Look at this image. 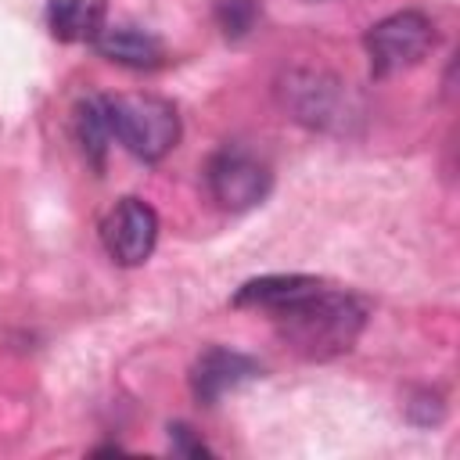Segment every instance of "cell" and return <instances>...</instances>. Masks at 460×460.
<instances>
[{
  "label": "cell",
  "mask_w": 460,
  "mask_h": 460,
  "mask_svg": "<svg viewBox=\"0 0 460 460\" xmlns=\"http://www.w3.org/2000/svg\"><path fill=\"white\" fill-rule=\"evenodd\" d=\"M367 323V305L349 291H331L323 280L305 295L273 309L280 341L305 359H334L349 352Z\"/></svg>",
  "instance_id": "obj_1"
},
{
  "label": "cell",
  "mask_w": 460,
  "mask_h": 460,
  "mask_svg": "<svg viewBox=\"0 0 460 460\" xmlns=\"http://www.w3.org/2000/svg\"><path fill=\"white\" fill-rule=\"evenodd\" d=\"M111 140H119L140 162H162L180 140V115L169 101L151 93L104 97Z\"/></svg>",
  "instance_id": "obj_2"
},
{
  "label": "cell",
  "mask_w": 460,
  "mask_h": 460,
  "mask_svg": "<svg viewBox=\"0 0 460 460\" xmlns=\"http://www.w3.org/2000/svg\"><path fill=\"white\" fill-rule=\"evenodd\" d=\"M431 43H435V25L420 11H395V14L381 18L377 25H370V32L363 36L374 75H392V72L413 68L431 50Z\"/></svg>",
  "instance_id": "obj_3"
},
{
  "label": "cell",
  "mask_w": 460,
  "mask_h": 460,
  "mask_svg": "<svg viewBox=\"0 0 460 460\" xmlns=\"http://www.w3.org/2000/svg\"><path fill=\"white\" fill-rule=\"evenodd\" d=\"M205 176H208L212 198L223 208H230V212H244V208L262 205L266 194H270V187H273L270 165L259 162L244 147H223V151H216Z\"/></svg>",
  "instance_id": "obj_4"
},
{
  "label": "cell",
  "mask_w": 460,
  "mask_h": 460,
  "mask_svg": "<svg viewBox=\"0 0 460 460\" xmlns=\"http://www.w3.org/2000/svg\"><path fill=\"white\" fill-rule=\"evenodd\" d=\"M158 241V212L140 198L115 201L101 219V244L111 262L140 266L151 259Z\"/></svg>",
  "instance_id": "obj_5"
},
{
  "label": "cell",
  "mask_w": 460,
  "mask_h": 460,
  "mask_svg": "<svg viewBox=\"0 0 460 460\" xmlns=\"http://www.w3.org/2000/svg\"><path fill=\"white\" fill-rule=\"evenodd\" d=\"M262 370L252 356L234 352V349H205L198 356V363L190 367V392L198 402L212 406L219 402L226 392H234L244 381H255Z\"/></svg>",
  "instance_id": "obj_6"
},
{
  "label": "cell",
  "mask_w": 460,
  "mask_h": 460,
  "mask_svg": "<svg viewBox=\"0 0 460 460\" xmlns=\"http://www.w3.org/2000/svg\"><path fill=\"white\" fill-rule=\"evenodd\" d=\"M93 47L101 58L126 65V68H158L165 61V47L158 36H151L140 25H108L93 36Z\"/></svg>",
  "instance_id": "obj_7"
},
{
  "label": "cell",
  "mask_w": 460,
  "mask_h": 460,
  "mask_svg": "<svg viewBox=\"0 0 460 460\" xmlns=\"http://www.w3.org/2000/svg\"><path fill=\"white\" fill-rule=\"evenodd\" d=\"M47 29L54 40L79 43L90 40L104 29V4L101 0H50L47 4Z\"/></svg>",
  "instance_id": "obj_8"
},
{
  "label": "cell",
  "mask_w": 460,
  "mask_h": 460,
  "mask_svg": "<svg viewBox=\"0 0 460 460\" xmlns=\"http://www.w3.org/2000/svg\"><path fill=\"white\" fill-rule=\"evenodd\" d=\"M320 280L316 277H305V273H266V277H255V280H244L237 291H234V305H252V309H280L284 302L305 295L309 288H316Z\"/></svg>",
  "instance_id": "obj_9"
},
{
  "label": "cell",
  "mask_w": 460,
  "mask_h": 460,
  "mask_svg": "<svg viewBox=\"0 0 460 460\" xmlns=\"http://www.w3.org/2000/svg\"><path fill=\"white\" fill-rule=\"evenodd\" d=\"M75 137L83 144V155L104 169V155L111 144V126H108V111H104V97H86L75 104Z\"/></svg>",
  "instance_id": "obj_10"
},
{
  "label": "cell",
  "mask_w": 460,
  "mask_h": 460,
  "mask_svg": "<svg viewBox=\"0 0 460 460\" xmlns=\"http://www.w3.org/2000/svg\"><path fill=\"white\" fill-rule=\"evenodd\" d=\"M259 18L255 0H219L216 4V22L226 36H244Z\"/></svg>",
  "instance_id": "obj_11"
},
{
  "label": "cell",
  "mask_w": 460,
  "mask_h": 460,
  "mask_svg": "<svg viewBox=\"0 0 460 460\" xmlns=\"http://www.w3.org/2000/svg\"><path fill=\"white\" fill-rule=\"evenodd\" d=\"M169 446H172V453H183V456H208V446L201 438H194V431L187 424H169Z\"/></svg>",
  "instance_id": "obj_12"
}]
</instances>
